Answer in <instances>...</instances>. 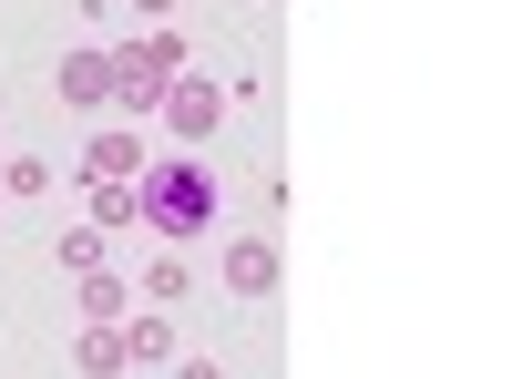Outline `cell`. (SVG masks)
<instances>
[{
    "mask_svg": "<svg viewBox=\"0 0 512 379\" xmlns=\"http://www.w3.org/2000/svg\"><path fill=\"white\" fill-rule=\"evenodd\" d=\"M144 226L164 236V246H185V236H205L216 226V175L205 164H144Z\"/></svg>",
    "mask_w": 512,
    "mask_h": 379,
    "instance_id": "cell-1",
    "label": "cell"
},
{
    "mask_svg": "<svg viewBox=\"0 0 512 379\" xmlns=\"http://www.w3.org/2000/svg\"><path fill=\"white\" fill-rule=\"evenodd\" d=\"M154 123H164L175 144H216V134H226V82L175 72V82H164V103H154Z\"/></svg>",
    "mask_w": 512,
    "mask_h": 379,
    "instance_id": "cell-2",
    "label": "cell"
},
{
    "mask_svg": "<svg viewBox=\"0 0 512 379\" xmlns=\"http://www.w3.org/2000/svg\"><path fill=\"white\" fill-rule=\"evenodd\" d=\"M144 123H93V144H82V185H144Z\"/></svg>",
    "mask_w": 512,
    "mask_h": 379,
    "instance_id": "cell-3",
    "label": "cell"
},
{
    "mask_svg": "<svg viewBox=\"0 0 512 379\" xmlns=\"http://www.w3.org/2000/svg\"><path fill=\"white\" fill-rule=\"evenodd\" d=\"M62 103H82V113H113V62L103 52H62Z\"/></svg>",
    "mask_w": 512,
    "mask_h": 379,
    "instance_id": "cell-4",
    "label": "cell"
},
{
    "mask_svg": "<svg viewBox=\"0 0 512 379\" xmlns=\"http://www.w3.org/2000/svg\"><path fill=\"white\" fill-rule=\"evenodd\" d=\"M226 287H236V298H267V287H277V246L267 236H226Z\"/></svg>",
    "mask_w": 512,
    "mask_h": 379,
    "instance_id": "cell-5",
    "label": "cell"
},
{
    "mask_svg": "<svg viewBox=\"0 0 512 379\" xmlns=\"http://www.w3.org/2000/svg\"><path fill=\"white\" fill-rule=\"evenodd\" d=\"M154 359H175V318L134 308V318H123V369H154Z\"/></svg>",
    "mask_w": 512,
    "mask_h": 379,
    "instance_id": "cell-6",
    "label": "cell"
},
{
    "mask_svg": "<svg viewBox=\"0 0 512 379\" xmlns=\"http://www.w3.org/2000/svg\"><path fill=\"white\" fill-rule=\"evenodd\" d=\"M134 308H144V298H134V287H123V277H103V267L82 277V328H123Z\"/></svg>",
    "mask_w": 512,
    "mask_h": 379,
    "instance_id": "cell-7",
    "label": "cell"
},
{
    "mask_svg": "<svg viewBox=\"0 0 512 379\" xmlns=\"http://www.w3.org/2000/svg\"><path fill=\"white\" fill-rule=\"evenodd\" d=\"M82 195H93V226L103 236H134L144 226V185H82Z\"/></svg>",
    "mask_w": 512,
    "mask_h": 379,
    "instance_id": "cell-8",
    "label": "cell"
},
{
    "mask_svg": "<svg viewBox=\"0 0 512 379\" xmlns=\"http://www.w3.org/2000/svg\"><path fill=\"white\" fill-rule=\"evenodd\" d=\"M72 369H82V379H123V328H82V339H72Z\"/></svg>",
    "mask_w": 512,
    "mask_h": 379,
    "instance_id": "cell-9",
    "label": "cell"
},
{
    "mask_svg": "<svg viewBox=\"0 0 512 379\" xmlns=\"http://www.w3.org/2000/svg\"><path fill=\"white\" fill-rule=\"evenodd\" d=\"M185 287H195V267L175 257V246H164V257L144 267V308H175V298H185Z\"/></svg>",
    "mask_w": 512,
    "mask_h": 379,
    "instance_id": "cell-10",
    "label": "cell"
},
{
    "mask_svg": "<svg viewBox=\"0 0 512 379\" xmlns=\"http://www.w3.org/2000/svg\"><path fill=\"white\" fill-rule=\"evenodd\" d=\"M0 195H52V164H41V154H11V164H0Z\"/></svg>",
    "mask_w": 512,
    "mask_h": 379,
    "instance_id": "cell-11",
    "label": "cell"
},
{
    "mask_svg": "<svg viewBox=\"0 0 512 379\" xmlns=\"http://www.w3.org/2000/svg\"><path fill=\"white\" fill-rule=\"evenodd\" d=\"M62 267L93 277V267H103V226H72V236H62Z\"/></svg>",
    "mask_w": 512,
    "mask_h": 379,
    "instance_id": "cell-12",
    "label": "cell"
},
{
    "mask_svg": "<svg viewBox=\"0 0 512 379\" xmlns=\"http://www.w3.org/2000/svg\"><path fill=\"white\" fill-rule=\"evenodd\" d=\"M134 21H175V0H134Z\"/></svg>",
    "mask_w": 512,
    "mask_h": 379,
    "instance_id": "cell-13",
    "label": "cell"
},
{
    "mask_svg": "<svg viewBox=\"0 0 512 379\" xmlns=\"http://www.w3.org/2000/svg\"><path fill=\"white\" fill-rule=\"evenodd\" d=\"M175 379H226V369H216V359H185V369H175Z\"/></svg>",
    "mask_w": 512,
    "mask_h": 379,
    "instance_id": "cell-14",
    "label": "cell"
},
{
    "mask_svg": "<svg viewBox=\"0 0 512 379\" xmlns=\"http://www.w3.org/2000/svg\"><path fill=\"white\" fill-rule=\"evenodd\" d=\"M0 205H11V195H0Z\"/></svg>",
    "mask_w": 512,
    "mask_h": 379,
    "instance_id": "cell-15",
    "label": "cell"
},
{
    "mask_svg": "<svg viewBox=\"0 0 512 379\" xmlns=\"http://www.w3.org/2000/svg\"><path fill=\"white\" fill-rule=\"evenodd\" d=\"M0 123H11V113H0Z\"/></svg>",
    "mask_w": 512,
    "mask_h": 379,
    "instance_id": "cell-16",
    "label": "cell"
}]
</instances>
